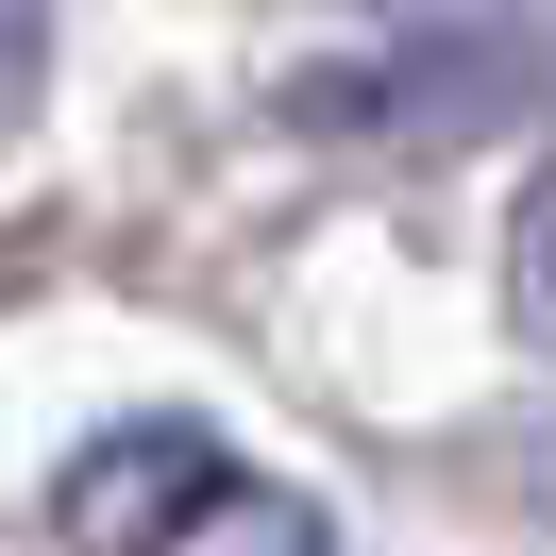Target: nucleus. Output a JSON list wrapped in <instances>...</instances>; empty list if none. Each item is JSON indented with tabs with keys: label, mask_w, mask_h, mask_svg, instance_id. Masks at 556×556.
<instances>
[{
	"label": "nucleus",
	"mask_w": 556,
	"mask_h": 556,
	"mask_svg": "<svg viewBox=\"0 0 556 556\" xmlns=\"http://www.w3.org/2000/svg\"><path fill=\"white\" fill-rule=\"evenodd\" d=\"M219 472H237V455H219L203 421H118V439H85L68 472H51V540L68 556H152Z\"/></svg>",
	"instance_id": "obj_1"
},
{
	"label": "nucleus",
	"mask_w": 556,
	"mask_h": 556,
	"mask_svg": "<svg viewBox=\"0 0 556 556\" xmlns=\"http://www.w3.org/2000/svg\"><path fill=\"white\" fill-rule=\"evenodd\" d=\"M320 540H338V522H320L304 489H270V472H219V489H203V506H186L152 556H320Z\"/></svg>",
	"instance_id": "obj_2"
},
{
	"label": "nucleus",
	"mask_w": 556,
	"mask_h": 556,
	"mask_svg": "<svg viewBox=\"0 0 556 556\" xmlns=\"http://www.w3.org/2000/svg\"><path fill=\"white\" fill-rule=\"evenodd\" d=\"M506 320H522V338L556 354V169H540V186L506 203Z\"/></svg>",
	"instance_id": "obj_3"
},
{
	"label": "nucleus",
	"mask_w": 556,
	"mask_h": 556,
	"mask_svg": "<svg viewBox=\"0 0 556 556\" xmlns=\"http://www.w3.org/2000/svg\"><path fill=\"white\" fill-rule=\"evenodd\" d=\"M35 85H51V0H0V136L35 118Z\"/></svg>",
	"instance_id": "obj_4"
},
{
	"label": "nucleus",
	"mask_w": 556,
	"mask_h": 556,
	"mask_svg": "<svg viewBox=\"0 0 556 556\" xmlns=\"http://www.w3.org/2000/svg\"><path fill=\"white\" fill-rule=\"evenodd\" d=\"M405 17H522V0H405Z\"/></svg>",
	"instance_id": "obj_5"
}]
</instances>
